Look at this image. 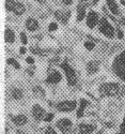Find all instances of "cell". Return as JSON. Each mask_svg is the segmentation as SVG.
Here are the masks:
<instances>
[{
	"label": "cell",
	"instance_id": "obj_1",
	"mask_svg": "<svg viewBox=\"0 0 125 134\" xmlns=\"http://www.w3.org/2000/svg\"><path fill=\"white\" fill-rule=\"evenodd\" d=\"M122 87L119 84L115 83H109V84H104L99 88V91L103 96H118L121 92Z\"/></svg>",
	"mask_w": 125,
	"mask_h": 134
},
{
	"label": "cell",
	"instance_id": "obj_2",
	"mask_svg": "<svg viewBox=\"0 0 125 134\" xmlns=\"http://www.w3.org/2000/svg\"><path fill=\"white\" fill-rule=\"evenodd\" d=\"M113 69H115L118 76L125 81V52H123L117 57L115 63H113Z\"/></svg>",
	"mask_w": 125,
	"mask_h": 134
},
{
	"label": "cell",
	"instance_id": "obj_3",
	"mask_svg": "<svg viewBox=\"0 0 125 134\" xmlns=\"http://www.w3.org/2000/svg\"><path fill=\"white\" fill-rule=\"evenodd\" d=\"M60 66H61V68L64 70V72H65V75H66V79H67V83H69V85L74 86L76 84V82H77V77H76L75 71L71 68L69 64H67L66 61L62 62L60 64Z\"/></svg>",
	"mask_w": 125,
	"mask_h": 134
},
{
	"label": "cell",
	"instance_id": "obj_4",
	"mask_svg": "<svg viewBox=\"0 0 125 134\" xmlns=\"http://www.w3.org/2000/svg\"><path fill=\"white\" fill-rule=\"evenodd\" d=\"M99 31L108 38H113L115 36V29L108 23L106 18H102L99 21Z\"/></svg>",
	"mask_w": 125,
	"mask_h": 134
},
{
	"label": "cell",
	"instance_id": "obj_5",
	"mask_svg": "<svg viewBox=\"0 0 125 134\" xmlns=\"http://www.w3.org/2000/svg\"><path fill=\"white\" fill-rule=\"evenodd\" d=\"M57 127H58L62 133L64 134H70L71 128H72V121L69 119H61L57 122Z\"/></svg>",
	"mask_w": 125,
	"mask_h": 134
},
{
	"label": "cell",
	"instance_id": "obj_6",
	"mask_svg": "<svg viewBox=\"0 0 125 134\" xmlns=\"http://www.w3.org/2000/svg\"><path fill=\"white\" fill-rule=\"evenodd\" d=\"M61 80H62L61 74H60L58 71H56V70H51V71L48 73V76H47V79H46V82H47L48 84H57V83H59Z\"/></svg>",
	"mask_w": 125,
	"mask_h": 134
},
{
	"label": "cell",
	"instance_id": "obj_7",
	"mask_svg": "<svg viewBox=\"0 0 125 134\" xmlns=\"http://www.w3.org/2000/svg\"><path fill=\"white\" fill-rule=\"evenodd\" d=\"M75 107H76V102L74 101H64L57 105V108L61 111H71L75 109Z\"/></svg>",
	"mask_w": 125,
	"mask_h": 134
},
{
	"label": "cell",
	"instance_id": "obj_8",
	"mask_svg": "<svg viewBox=\"0 0 125 134\" xmlns=\"http://www.w3.org/2000/svg\"><path fill=\"white\" fill-rule=\"evenodd\" d=\"M98 21V15L96 12H93V11H91L89 12L88 14V17H87V25L88 27L90 28H93Z\"/></svg>",
	"mask_w": 125,
	"mask_h": 134
},
{
	"label": "cell",
	"instance_id": "obj_9",
	"mask_svg": "<svg viewBox=\"0 0 125 134\" xmlns=\"http://www.w3.org/2000/svg\"><path fill=\"white\" fill-rule=\"evenodd\" d=\"M32 115L37 120H42L43 118H45V110L39 104H35L32 108Z\"/></svg>",
	"mask_w": 125,
	"mask_h": 134
},
{
	"label": "cell",
	"instance_id": "obj_10",
	"mask_svg": "<svg viewBox=\"0 0 125 134\" xmlns=\"http://www.w3.org/2000/svg\"><path fill=\"white\" fill-rule=\"evenodd\" d=\"M94 129H95V126L93 125L81 124L78 127V134H90L94 131Z\"/></svg>",
	"mask_w": 125,
	"mask_h": 134
},
{
	"label": "cell",
	"instance_id": "obj_11",
	"mask_svg": "<svg viewBox=\"0 0 125 134\" xmlns=\"http://www.w3.org/2000/svg\"><path fill=\"white\" fill-rule=\"evenodd\" d=\"M85 17H86V7L82 2H80L77 7V20L81 21Z\"/></svg>",
	"mask_w": 125,
	"mask_h": 134
},
{
	"label": "cell",
	"instance_id": "obj_12",
	"mask_svg": "<svg viewBox=\"0 0 125 134\" xmlns=\"http://www.w3.org/2000/svg\"><path fill=\"white\" fill-rule=\"evenodd\" d=\"M12 121L14 122L16 126H24V125L27 124L28 119H27V117L24 116V115H17V116H15V117H12Z\"/></svg>",
	"mask_w": 125,
	"mask_h": 134
},
{
	"label": "cell",
	"instance_id": "obj_13",
	"mask_svg": "<svg viewBox=\"0 0 125 134\" xmlns=\"http://www.w3.org/2000/svg\"><path fill=\"white\" fill-rule=\"evenodd\" d=\"M55 15H56V17L58 18L61 23H63V24H65L66 21H67V18H69L70 16H71V12L69 11V12H66L65 14L64 13H62V12H60V11H57V12L55 13Z\"/></svg>",
	"mask_w": 125,
	"mask_h": 134
},
{
	"label": "cell",
	"instance_id": "obj_14",
	"mask_svg": "<svg viewBox=\"0 0 125 134\" xmlns=\"http://www.w3.org/2000/svg\"><path fill=\"white\" fill-rule=\"evenodd\" d=\"M26 26L28 28V30L30 31H34L39 28V24H38V21L35 19H33V18H28L27 19V23H26Z\"/></svg>",
	"mask_w": 125,
	"mask_h": 134
},
{
	"label": "cell",
	"instance_id": "obj_15",
	"mask_svg": "<svg viewBox=\"0 0 125 134\" xmlns=\"http://www.w3.org/2000/svg\"><path fill=\"white\" fill-rule=\"evenodd\" d=\"M4 39H5V42L7 43H13L14 42V39H15V36H14V32L7 28L5 29V32H4Z\"/></svg>",
	"mask_w": 125,
	"mask_h": 134
},
{
	"label": "cell",
	"instance_id": "obj_16",
	"mask_svg": "<svg viewBox=\"0 0 125 134\" xmlns=\"http://www.w3.org/2000/svg\"><path fill=\"white\" fill-rule=\"evenodd\" d=\"M107 4H108L109 10L111 11V13L116 14V15L119 14V8H118L115 0H107Z\"/></svg>",
	"mask_w": 125,
	"mask_h": 134
},
{
	"label": "cell",
	"instance_id": "obj_17",
	"mask_svg": "<svg viewBox=\"0 0 125 134\" xmlns=\"http://www.w3.org/2000/svg\"><path fill=\"white\" fill-rule=\"evenodd\" d=\"M98 70V63L96 61H91L87 64V71L90 74H93Z\"/></svg>",
	"mask_w": 125,
	"mask_h": 134
},
{
	"label": "cell",
	"instance_id": "obj_18",
	"mask_svg": "<svg viewBox=\"0 0 125 134\" xmlns=\"http://www.w3.org/2000/svg\"><path fill=\"white\" fill-rule=\"evenodd\" d=\"M25 7L22 5L21 3H19V2H16L15 3V7H14V9H13V12L16 14V15H21L22 13L25 12Z\"/></svg>",
	"mask_w": 125,
	"mask_h": 134
},
{
	"label": "cell",
	"instance_id": "obj_19",
	"mask_svg": "<svg viewBox=\"0 0 125 134\" xmlns=\"http://www.w3.org/2000/svg\"><path fill=\"white\" fill-rule=\"evenodd\" d=\"M88 105V102L86 101V100H81L80 101V108H79V110L77 111V116L78 117H82V113H84V109L85 107Z\"/></svg>",
	"mask_w": 125,
	"mask_h": 134
},
{
	"label": "cell",
	"instance_id": "obj_20",
	"mask_svg": "<svg viewBox=\"0 0 125 134\" xmlns=\"http://www.w3.org/2000/svg\"><path fill=\"white\" fill-rule=\"evenodd\" d=\"M12 97L14 98V99H16V100H20L21 98H22V92H21V90L20 89H13L12 90Z\"/></svg>",
	"mask_w": 125,
	"mask_h": 134
},
{
	"label": "cell",
	"instance_id": "obj_21",
	"mask_svg": "<svg viewBox=\"0 0 125 134\" xmlns=\"http://www.w3.org/2000/svg\"><path fill=\"white\" fill-rule=\"evenodd\" d=\"M15 1L14 0H7L5 1V8H7V10L8 11H13V9H14V7H15Z\"/></svg>",
	"mask_w": 125,
	"mask_h": 134
},
{
	"label": "cell",
	"instance_id": "obj_22",
	"mask_svg": "<svg viewBox=\"0 0 125 134\" xmlns=\"http://www.w3.org/2000/svg\"><path fill=\"white\" fill-rule=\"evenodd\" d=\"M7 62H8V64H12L14 68H16V69H19V68H20L19 63H18L15 59H13V58H9V59L7 60Z\"/></svg>",
	"mask_w": 125,
	"mask_h": 134
},
{
	"label": "cell",
	"instance_id": "obj_23",
	"mask_svg": "<svg viewBox=\"0 0 125 134\" xmlns=\"http://www.w3.org/2000/svg\"><path fill=\"white\" fill-rule=\"evenodd\" d=\"M33 92H34L35 94H40V96H44V91L42 90V89L40 87H34L33 88Z\"/></svg>",
	"mask_w": 125,
	"mask_h": 134
},
{
	"label": "cell",
	"instance_id": "obj_24",
	"mask_svg": "<svg viewBox=\"0 0 125 134\" xmlns=\"http://www.w3.org/2000/svg\"><path fill=\"white\" fill-rule=\"evenodd\" d=\"M85 46H86L87 49L91 51V49L94 48V43H92V42H86V43H85Z\"/></svg>",
	"mask_w": 125,
	"mask_h": 134
},
{
	"label": "cell",
	"instance_id": "obj_25",
	"mask_svg": "<svg viewBox=\"0 0 125 134\" xmlns=\"http://www.w3.org/2000/svg\"><path fill=\"white\" fill-rule=\"evenodd\" d=\"M20 39H21V42H22V44H26L27 43V37H26V35H25V33L24 32H21L20 33Z\"/></svg>",
	"mask_w": 125,
	"mask_h": 134
},
{
	"label": "cell",
	"instance_id": "obj_26",
	"mask_svg": "<svg viewBox=\"0 0 125 134\" xmlns=\"http://www.w3.org/2000/svg\"><path fill=\"white\" fill-rule=\"evenodd\" d=\"M52 118H53V114H48V115H46V117L44 118V121L49 122V121H51V120H52Z\"/></svg>",
	"mask_w": 125,
	"mask_h": 134
},
{
	"label": "cell",
	"instance_id": "obj_27",
	"mask_svg": "<svg viewBox=\"0 0 125 134\" xmlns=\"http://www.w3.org/2000/svg\"><path fill=\"white\" fill-rule=\"evenodd\" d=\"M57 28H58V25H57L56 23H51L49 25V30L50 31H55V30H57Z\"/></svg>",
	"mask_w": 125,
	"mask_h": 134
},
{
	"label": "cell",
	"instance_id": "obj_28",
	"mask_svg": "<svg viewBox=\"0 0 125 134\" xmlns=\"http://www.w3.org/2000/svg\"><path fill=\"white\" fill-rule=\"evenodd\" d=\"M45 134H57V133L55 132V130H53L51 127H48L47 130L45 131Z\"/></svg>",
	"mask_w": 125,
	"mask_h": 134
},
{
	"label": "cell",
	"instance_id": "obj_29",
	"mask_svg": "<svg viewBox=\"0 0 125 134\" xmlns=\"http://www.w3.org/2000/svg\"><path fill=\"white\" fill-rule=\"evenodd\" d=\"M26 61L29 63V64H32V63H34V59L33 58H31V57H28L27 59H26Z\"/></svg>",
	"mask_w": 125,
	"mask_h": 134
},
{
	"label": "cell",
	"instance_id": "obj_30",
	"mask_svg": "<svg viewBox=\"0 0 125 134\" xmlns=\"http://www.w3.org/2000/svg\"><path fill=\"white\" fill-rule=\"evenodd\" d=\"M118 37H119V39H122V38H123V32H122L121 29L118 30Z\"/></svg>",
	"mask_w": 125,
	"mask_h": 134
},
{
	"label": "cell",
	"instance_id": "obj_31",
	"mask_svg": "<svg viewBox=\"0 0 125 134\" xmlns=\"http://www.w3.org/2000/svg\"><path fill=\"white\" fill-rule=\"evenodd\" d=\"M62 1L65 3V4H71L73 2V0H62Z\"/></svg>",
	"mask_w": 125,
	"mask_h": 134
},
{
	"label": "cell",
	"instance_id": "obj_32",
	"mask_svg": "<svg viewBox=\"0 0 125 134\" xmlns=\"http://www.w3.org/2000/svg\"><path fill=\"white\" fill-rule=\"evenodd\" d=\"M26 53V48L25 47H21L20 48V54H25Z\"/></svg>",
	"mask_w": 125,
	"mask_h": 134
},
{
	"label": "cell",
	"instance_id": "obj_33",
	"mask_svg": "<svg viewBox=\"0 0 125 134\" xmlns=\"http://www.w3.org/2000/svg\"><path fill=\"white\" fill-rule=\"evenodd\" d=\"M92 2H93L94 4H96V3L98 2V0H92Z\"/></svg>",
	"mask_w": 125,
	"mask_h": 134
},
{
	"label": "cell",
	"instance_id": "obj_34",
	"mask_svg": "<svg viewBox=\"0 0 125 134\" xmlns=\"http://www.w3.org/2000/svg\"><path fill=\"white\" fill-rule=\"evenodd\" d=\"M121 3H122L123 5H125V0H121Z\"/></svg>",
	"mask_w": 125,
	"mask_h": 134
},
{
	"label": "cell",
	"instance_id": "obj_35",
	"mask_svg": "<svg viewBox=\"0 0 125 134\" xmlns=\"http://www.w3.org/2000/svg\"><path fill=\"white\" fill-rule=\"evenodd\" d=\"M122 24L125 26V18H123V19H122Z\"/></svg>",
	"mask_w": 125,
	"mask_h": 134
},
{
	"label": "cell",
	"instance_id": "obj_36",
	"mask_svg": "<svg viewBox=\"0 0 125 134\" xmlns=\"http://www.w3.org/2000/svg\"><path fill=\"white\" fill-rule=\"evenodd\" d=\"M17 134H24V132H21V131H18Z\"/></svg>",
	"mask_w": 125,
	"mask_h": 134
},
{
	"label": "cell",
	"instance_id": "obj_37",
	"mask_svg": "<svg viewBox=\"0 0 125 134\" xmlns=\"http://www.w3.org/2000/svg\"><path fill=\"white\" fill-rule=\"evenodd\" d=\"M38 1H42V0H38Z\"/></svg>",
	"mask_w": 125,
	"mask_h": 134
}]
</instances>
